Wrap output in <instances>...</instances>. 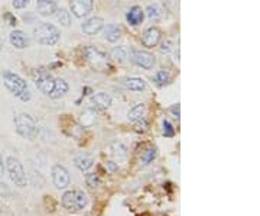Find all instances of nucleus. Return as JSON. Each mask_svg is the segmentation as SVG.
<instances>
[{
	"label": "nucleus",
	"instance_id": "obj_1",
	"mask_svg": "<svg viewBox=\"0 0 260 216\" xmlns=\"http://www.w3.org/2000/svg\"><path fill=\"white\" fill-rule=\"evenodd\" d=\"M34 37L38 44L45 45V47H54L61 39V31L56 28L54 23L42 22L34 31Z\"/></svg>",
	"mask_w": 260,
	"mask_h": 216
},
{
	"label": "nucleus",
	"instance_id": "obj_2",
	"mask_svg": "<svg viewBox=\"0 0 260 216\" xmlns=\"http://www.w3.org/2000/svg\"><path fill=\"white\" fill-rule=\"evenodd\" d=\"M15 129L18 132L19 137L25 140H35L38 137V125L37 121L28 115V113H19L13 119Z\"/></svg>",
	"mask_w": 260,
	"mask_h": 216
},
{
	"label": "nucleus",
	"instance_id": "obj_3",
	"mask_svg": "<svg viewBox=\"0 0 260 216\" xmlns=\"http://www.w3.org/2000/svg\"><path fill=\"white\" fill-rule=\"evenodd\" d=\"M62 206L70 212H80L87 206V196L83 190H70L62 196Z\"/></svg>",
	"mask_w": 260,
	"mask_h": 216
},
{
	"label": "nucleus",
	"instance_id": "obj_4",
	"mask_svg": "<svg viewBox=\"0 0 260 216\" xmlns=\"http://www.w3.org/2000/svg\"><path fill=\"white\" fill-rule=\"evenodd\" d=\"M3 83H5L6 89L9 90L10 93L16 96V97H20L22 93L29 87L25 78H22L20 75L10 71V70H6L3 73Z\"/></svg>",
	"mask_w": 260,
	"mask_h": 216
},
{
	"label": "nucleus",
	"instance_id": "obj_5",
	"mask_svg": "<svg viewBox=\"0 0 260 216\" xmlns=\"http://www.w3.org/2000/svg\"><path fill=\"white\" fill-rule=\"evenodd\" d=\"M6 169L9 173L10 180L18 186V187H25L28 180H26V174H25V170L22 167L20 161L15 157H9L6 160Z\"/></svg>",
	"mask_w": 260,
	"mask_h": 216
},
{
	"label": "nucleus",
	"instance_id": "obj_6",
	"mask_svg": "<svg viewBox=\"0 0 260 216\" xmlns=\"http://www.w3.org/2000/svg\"><path fill=\"white\" fill-rule=\"evenodd\" d=\"M34 82H35V86L38 87V90L41 93L47 94L49 96L52 89H54V85H55V78L54 75L51 74L47 70H37L34 73Z\"/></svg>",
	"mask_w": 260,
	"mask_h": 216
},
{
	"label": "nucleus",
	"instance_id": "obj_7",
	"mask_svg": "<svg viewBox=\"0 0 260 216\" xmlns=\"http://www.w3.org/2000/svg\"><path fill=\"white\" fill-rule=\"evenodd\" d=\"M84 57L95 68H104L109 66V56L99 48L85 47L84 48Z\"/></svg>",
	"mask_w": 260,
	"mask_h": 216
},
{
	"label": "nucleus",
	"instance_id": "obj_8",
	"mask_svg": "<svg viewBox=\"0 0 260 216\" xmlns=\"http://www.w3.org/2000/svg\"><path fill=\"white\" fill-rule=\"evenodd\" d=\"M130 60H132V63H135L136 66L143 70H152L156 64L153 54H150L148 51H142V49H132Z\"/></svg>",
	"mask_w": 260,
	"mask_h": 216
},
{
	"label": "nucleus",
	"instance_id": "obj_9",
	"mask_svg": "<svg viewBox=\"0 0 260 216\" xmlns=\"http://www.w3.org/2000/svg\"><path fill=\"white\" fill-rule=\"evenodd\" d=\"M94 8V0H70V10L77 19L88 16Z\"/></svg>",
	"mask_w": 260,
	"mask_h": 216
},
{
	"label": "nucleus",
	"instance_id": "obj_10",
	"mask_svg": "<svg viewBox=\"0 0 260 216\" xmlns=\"http://www.w3.org/2000/svg\"><path fill=\"white\" fill-rule=\"evenodd\" d=\"M52 181L55 184L56 188H67L70 186V173L61 164H55L52 167Z\"/></svg>",
	"mask_w": 260,
	"mask_h": 216
},
{
	"label": "nucleus",
	"instance_id": "obj_11",
	"mask_svg": "<svg viewBox=\"0 0 260 216\" xmlns=\"http://www.w3.org/2000/svg\"><path fill=\"white\" fill-rule=\"evenodd\" d=\"M160 38H162L160 29L156 28V26H150L143 32L142 44H143V47L146 48H155L158 47V44L160 42Z\"/></svg>",
	"mask_w": 260,
	"mask_h": 216
},
{
	"label": "nucleus",
	"instance_id": "obj_12",
	"mask_svg": "<svg viewBox=\"0 0 260 216\" xmlns=\"http://www.w3.org/2000/svg\"><path fill=\"white\" fill-rule=\"evenodd\" d=\"M103 28H104V20L99 16L88 18L81 23V29L85 35H97L99 32H102Z\"/></svg>",
	"mask_w": 260,
	"mask_h": 216
},
{
	"label": "nucleus",
	"instance_id": "obj_13",
	"mask_svg": "<svg viewBox=\"0 0 260 216\" xmlns=\"http://www.w3.org/2000/svg\"><path fill=\"white\" fill-rule=\"evenodd\" d=\"M9 41L10 44H12V47H15L16 49H25V48L29 47L28 37L25 35V32H22L19 29H13L10 32Z\"/></svg>",
	"mask_w": 260,
	"mask_h": 216
},
{
	"label": "nucleus",
	"instance_id": "obj_14",
	"mask_svg": "<svg viewBox=\"0 0 260 216\" xmlns=\"http://www.w3.org/2000/svg\"><path fill=\"white\" fill-rule=\"evenodd\" d=\"M58 9L55 0H37V10L41 16H51Z\"/></svg>",
	"mask_w": 260,
	"mask_h": 216
},
{
	"label": "nucleus",
	"instance_id": "obj_15",
	"mask_svg": "<svg viewBox=\"0 0 260 216\" xmlns=\"http://www.w3.org/2000/svg\"><path fill=\"white\" fill-rule=\"evenodd\" d=\"M126 19H127L129 25H132V26H139V25L143 23V19H145V10L142 9L140 6H133V8L127 12Z\"/></svg>",
	"mask_w": 260,
	"mask_h": 216
},
{
	"label": "nucleus",
	"instance_id": "obj_16",
	"mask_svg": "<svg viewBox=\"0 0 260 216\" xmlns=\"http://www.w3.org/2000/svg\"><path fill=\"white\" fill-rule=\"evenodd\" d=\"M91 103H93L97 109H102V111H104V109H107V107H110V106H112L113 99L110 94L100 92V93H95L91 96Z\"/></svg>",
	"mask_w": 260,
	"mask_h": 216
},
{
	"label": "nucleus",
	"instance_id": "obj_17",
	"mask_svg": "<svg viewBox=\"0 0 260 216\" xmlns=\"http://www.w3.org/2000/svg\"><path fill=\"white\" fill-rule=\"evenodd\" d=\"M68 90H70V86L68 83L65 82L64 78H55V85H54V89H52V92L49 94V97L51 99H61V97H64L65 94L68 93Z\"/></svg>",
	"mask_w": 260,
	"mask_h": 216
},
{
	"label": "nucleus",
	"instance_id": "obj_18",
	"mask_svg": "<svg viewBox=\"0 0 260 216\" xmlns=\"http://www.w3.org/2000/svg\"><path fill=\"white\" fill-rule=\"evenodd\" d=\"M121 37V29L117 25H107L104 28V39L107 42H117Z\"/></svg>",
	"mask_w": 260,
	"mask_h": 216
},
{
	"label": "nucleus",
	"instance_id": "obj_19",
	"mask_svg": "<svg viewBox=\"0 0 260 216\" xmlns=\"http://www.w3.org/2000/svg\"><path fill=\"white\" fill-rule=\"evenodd\" d=\"M145 111H146L145 103L135 104L129 111V113H127V118H129L130 122H139V121H142L143 115H145Z\"/></svg>",
	"mask_w": 260,
	"mask_h": 216
},
{
	"label": "nucleus",
	"instance_id": "obj_20",
	"mask_svg": "<svg viewBox=\"0 0 260 216\" xmlns=\"http://www.w3.org/2000/svg\"><path fill=\"white\" fill-rule=\"evenodd\" d=\"M124 85L132 92H143L146 89V82L142 77H130L124 82Z\"/></svg>",
	"mask_w": 260,
	"mask_h": 216
},
{
	"label": "nucleus",
	"instance_id": "obj_21",
	"mask_svg": "<svg viewBox=\"0 0 260 216\" xmlns=\"http://www.w3.org/2000/svg\"><path fill=\"white\" fill-rule=\"evenodd\" d=\"M74 163L75 166H77V169L81 170V171H88V170L93 167L94 164L93 158L90 155H80V157L75 158Z\"/></svg>",
	"mask_w": 260,
	"mask_h": 216
},
{
	"label": "nucleus",
	"instance_id": "obj_22",
	"mask_svg": "<svg viewBox=\"0 0 260 216\" xmlns=\"http://www.w3.org/2000/svg\"><path fill=\"white\" fill-rule=\"evenodd\" d=\"M56 20L61 23V26H64V28H68L70 25H71V13L68 12L64 8H61V9H56Z\"/></svg>",
	"mask_w": 260,
	"mask_h": 216
},
{
	"label": "nucleus",
	"instance_id": "obj_23",
	"mask_svg": "<svg viewBox=\"0 0 260 216\" xmlns=\"http://www.w3.org/2000/svg\"><path fill=\"white\" fill-rule=\"evenodd\" d=\"M95 119H97V113L93 109H87V111H84V113L81 115V122H83L84 126H90V125H93L95 122Z\"/></svg>",
	"mask_w": 260,
	"mask_h": 216
},
{
	"label": "nucleus",
	"instance_id": "obj_24",
	"mask_svg": "<svg viewBox=\"0 0 260 216\" xmlns=\"http://www.w3.org/2000/svg\"><path fill=\"white\" fill-rule=\"evenodd\" d=\"M169 82H171V75L168 71L165 70H160L158 71L156 74H155V83L159 86V87H164V86L169 85Z\"/></svg>",
	"mask_w": 260,
	"mask_h": 216
},
{
	"label": "nucleus",
	"instance_id": "obj_25",
	"mask_svg": "<svg viewBox=\"0 0 260 216\" xmlns=\"http://www.w3.org/2000/svg\"><path fill=\"white\" fill-rule=\"evenodd\" d=\"M112 57L119 63H124L127 60V49L124 47H114L112 51Z\"/></svg>",
	"mask_w": 260,
	"mask_h": 216
},
{
	"label": "nucleus",
	"instance_id": "obj_26",
	"mask_svg": "<svg viewBox=\"0 0 260 216\" xmlns=\"http://www.w3.org/2000/svg\"><path fill=\"white\" fill-rule=\"evenodd\" d=\"M146 15L150 20H159V18L162 16V10L158 5H150L146 9Z\"/></svg>",
	"mask_w": 260,
	"mask_h": 216
},
{
	"label": "nucleus",
	"instance_id": "obj_27",
	"mask_svg": "<svg viewBox=\"0 0 260 216\" xmlns=\"http://www.w3.org/2000/svg\"><path fill=\"white\" fill-rule=\"evenodd\" d=\"M156 158V148H149V150L145 151V154L142 155V164L143 166H148L152 161Z\"/></svg>",
	"mask_w": 260,
	"mask_h": 216
},
{
	"label": "nucleus",
	"instance_id": "obj_28",
	"mask_svg": "<svg viewBox=\"0 0 260 216\" xmlns=\"http://www.w3.org/2000/svg\"><path fill=\"white\" fill-rule=\"evenodd\" d=\"M85 183L91 188L99 187L100 186V177L95 173H88V174H85Z\"/></svg>",
	"mask_w": 260,
	"mask_h": 216
},
{
	"label": "nucleus",
	"instance_id": "obj_29",
	"mask_svg": "<svg viewBox=\"0 0 260 216\" xmlns=\"http://www.w3.org/2000/svg\"><path fill=\"white\" fill-rule=\"evenodd\" d=\"M162 126H164V135L167 137V138H174L175 137V129H174V126H172V123L169 122V121H164L162 122Z\"/></svg>",
	"mask_w": 260,
	"mask_h": 216
},
{
	"label": "nucleus",
	"instance_id": "obj_30",
	"mask_svg": "<svg viewBox=\"0 0 260 216\" xmlns=\"http://www.w3.org/2000/svg\"><path fill=\"white\" fill-rule=\"evenodd\" d=\"M3 19L8 22V25H10L12 28H16V25H18V18H16L13 13H10V12H5V13H3Z\"/></svg>",
	"mask_w": 260,
	"mask_h": 216
},
{
	"label": "nucleus",
	"instance_id": "obj_31",
	"mask_svg": "<svg viewBox=\"0 0 260 216\" xmlns=\"http://www.w3.org/2000/svg\"><path fill=\"white\" fill-rule=\"evenodd\" d=\"M29 3H30V0H12V5H13V8L18 10L26 9Z\"/></svg>",
	"mask_w": 260,
	"mask_h": 216
},
{
	"label": "nucleus",
	"instance_id": "obj_32",
	"mask_svg": "<svg viewBox=\"0 0 260 216\" xmlns=\"http://www.w3.org/2000/svg\"><path fill=\"white\" fill-rule=\"evenodd\" d=\"M30 97H32V93H30V89L28 87V89L22 93V96H20L19 99H20L22 102H29V100H30Z\"/></svg>",
	"mask_w": 260,
	"mask_h": 216
},
{
	"label": "nucleus",
	"instance_id": "obj_33",
	"mask_svg": "<svg viewBox=\"0 0 260 216\" xmlns=\"http://www.w3.org/2000/svg\"><path fill=\"white\" fill-rule=\"evenodd\" d=\"M171 112L175 115L177 119H179V115H181V113H179V104H174V106L171 107Z\"/></svg>",
	"mask_w": 260,
	"mask_h": 216
},
{
	"label": "nucleus",
	"instance_id": "obj_34",
	"mask_svg": "<svg viewBox=\"0 0 260 216\" xmlns=\"http://www.w3.org/2000/svg\"><path fill=\"white\" fill-rule=\"evenodd\" d=\"M3 173H5V163H3V158L0 155V177L3 176Z\"/></svg>",
	"mask_w": 260,
	"mask_h": 216
},
{
	"label": "nucleus",
	"instance_id": "obj_35",
	"mask_svg": "<svg viewBox=\"0 0 260 216\" xmlns=\"http://www.w3.org/2000/svg\"><path fill=\"white\" fill-rule=\"evenodd\" d=\"M160 51H162V52H168V51H169V42H167V44L164 42V44H162V48H160Z\"/></svg>",
	"mask_w": 260,
	"mask_h": 216
},
{
	"label": "nucleus",
	"instance_id": "obj_36",
	"mask_svg": "<svg viewBox=\"0 0 260 216\" xmlns=\"http://www.w3.org/2000/svg\"><path fill=\"white\" fill-rule=\"evenodd\" d=\"M107 167L112 170V171H116V170H117V166H116V164H113L112 161H110V163H107Z\"/></svg>",
	"mask_w": 260,
	"mask_h": 216
},
{
	"label": "nucleus",
	"instance_id": "obj_37",
	"mask_svg": "<svg viewBox=\"0 0 260 216\" xmlns=\"http://www.w3.org/2000/svg\"><path fill=\"white\" fill-rule=\"evenodd\" d=\"M2 48H3V44H2V38H0V51H2Z\"/></svg>",
	"mask_w": 260,
	"mask_h": 216
},
{
	"label": "nucleus",
	"instance_id": "obj_38",
	"mask_svg": "<svg viewBox=\"0 0 260 216\" xmlns=\"http://www.w3.org/2000/svg\"><path fill=\"white\" fill-rule=\"evenodd\" d=\"M0 213H2V210H0Z\"/></svg>",
	"mask_w": 260,
	"mask_h": 216
}]
</instances>
